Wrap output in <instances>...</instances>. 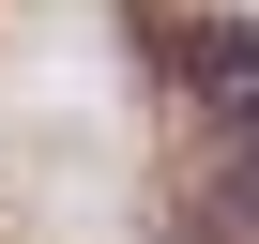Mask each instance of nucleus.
Wrapping results in <instances>:
<instances>
[{"mask_svg": "<svg viewBox=\"0 0 259 244\" xmlns=\"http://www.w3.org/2000/svg\"><path fill=\"white\" fill-rule=\"evenodd\" d=\"M229 198L259 214V107H229Z\"/></svg>", "mask_w": 259, "mask_h": 244, "instance_id": "1", "label": "nucleus"}]
</instances>
